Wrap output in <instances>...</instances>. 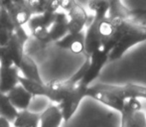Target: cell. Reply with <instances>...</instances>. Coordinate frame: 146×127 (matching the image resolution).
<instances>
[{
    "label": "cell",
    "mask_w": 146,
    "mask_h": 127,
    "mask_svg": "<svg viewBox=\"0 0 146 127\" xmlns=\"http://www.w3.org/2000/svg\"><path fill=\"white\" fill-rule=\"evenodd\" d=\"M120 113L121 127H146V115L137 98L125 97Z\"/></svg>",
    "instance_id": "obj_1"
},
{
    "label": "cell",
    "mask_w": 146,
    "mask_h": 127,
    "mask_svg": "<svg viewBox=\"0 0 146 127\" xmlns=\"http://www.w3.org/2000/svg\"><path fill=\"white\" fill-rule=\"evenodd\" d=\"M144 41H146V26L134 23L131 29L122 37V39L113 48V50L110 53L108 60L114 61L121 58L122 55L128 49H130L131 47L138 44V43L144 42Z\"/></svg>",
    "instance_id": "obj_2"
},
{
    "label": "cell",
    "mask_w": 146,
    "mask_h": 127,
    "mask_svg": "<svg viewBox=\"0 0 146 127\" xmlns=\"http://www.w3.org/2000/svg\"><path fill=\"white\" fill-rule=\"evenodd\" d=\"M2 8L7 11L14 26H23L32 17L29 0H2Z\"/></svg>",
    "instance_id": "obj_3"
},
{
    "label": "cell",
    "mask_w": 146,
    "mask_h": 127,
    "mask_svg": "<svg viewBox=\"0 0 146 127\" xmlns=\"http://www.w3.org/2000/svg\"><path fill=\"white\" fill-rule=\"evenodd\" d=\"M87 96H90L119 112H121L123 103H124V98L110 91L108 85H104V83H98L94 87H88Z\"/></svg>",
    "instance_id": "obj_4"
},
{
    "label": "cell",
    "mask_w": 146,
    "mask_h": 127,
    "mask_svg": "<svg viewBox=\"0 0 146 127\" xmlns=\"http://www.w3.org/2000/svg\"><path fill=\"white\" fill-rule=\"evenodd\" d=\"M88 89V87L87 85L78 83L74 89V91L61 103L58 104V107L60 108L62 115H63V120H65L66 122L69 121L72 118V116L76 113L81 101L87 96Z\"/></svg>",
    "instance_id": "obj_5"
},
{
    "label": "cell",
    "mask_w": 146,
    "mask_h": 127,
    "mask_svg": "<svg viewBox=\"0 0 146 127\" xmlns=\"http://www.w3.org/2000/svg\"><path fill=\"white\" fill-rule=\"evenodd\" d=\"M74 83L69 79L66 81H59V79H52L49 83H44V95L48 97L51 101L61 103L76 87Z\"/></svg>",
    "instance_id": "obj_6"
},
{
    "label": "cell",
    "mask_w": 146,
    "mask_h": 127,
    "mask_svg": "<svg viewBox=\"0 0 146 127\" xmlns=\"http://www.w3.org/2000/svg\"><path fill=\"white\" fill-rule=\"evenodd\" d=\"M68 33L71 35H76L83 32L84 28L88 25V15L86 12L85 8L79 3L75 2L73 7L68 11Z\"/></svg>",
    "instance_id": "obj_7"
},
{
    "label": "cell",
    "mask_w": 146,
    "mask_h": 127,
    "mask_svg": "<svg viewBox=\"0 0 146 127\" xmlns=\"http://www.w3.org/2000/svg\"><path fill=\"white\" fill-rule=\"evenodd\" d=\"M88 60H90L88 69L87 73H86L85 77H83V79L80 83L84 85H87V87H88L98 77L102 69L108 61V54L104 52L102 49H100L96 52H94L88 58Z\"/></svg>",
    "instance_id": "obj_8"
},
{
    "label": "cell",
    "mask_w": 146,
    "mask_h": 127,
    "mask_svg": "<svg viewBox=\"0 0 146 127\" xmlns=\"http://www.w3.org/2000/svg\"><path fill=\"white\" fill-rule=\"evenodd\" d=\"M102 20L98 18L92 17V22L88 27V30L85 34V50L84 54L86 58H90L94 52L102 49V39L98 32V26Z\"/></svg>",
    "instance_id": "obj_9"
},
{
    "label": "cell",
    "mask_w": 146,
    "mask_h": 127,
    "mask_svg": "<svg viewBox=\"0 0 146 127\" xmlns=\"http://www.w3.org/2000/svg\"><path fill=\"white\" fill-rule=\"evenodd\" d=\"M18 77L19 69L15 65L11 67H0V93L7 95L16 85H19Z\"/></svg>",
    "instance_id": "obj_10"
},
{
    "label": "cell",
    "mask_w": 146,
    "mask_h": 127,
    "mask_svg": "<svg viewBox=\"0 0 146 127\" xmlns=\"http://www.w3.org/2000/svg\"><path fill=\"white\" fill-rule=\"evenodd\" d=\"M110 91L121 97H134V98H145L146 99V87L135 83H126L124 85H108Z\"/></svg>",
    "instance_id": "obj_11"
},
{
    "label": "cell",
    "mask_w": 146,
    "mask_h": 127,
    "mask_svg": "<svg viewBox=\"0 0 146 127\" xmlns=\"http://www.w3.org/2000/svg\"><path fill=\"white\" fill-rule=\"evenodd\" d=\"M68 22H69L68 15L65 12L57 11L55 13V21L53 25L49 28L51 41L58 42L69 34L68 33Z\"/></svg>",
    "instance_id": "obj_12"
},
{
    "label": "cell",
    "mask_w": 146,
    "mask_h": 127,
    "mask_svg": "<svg viewBox=\"0 0 146 127\" xmlns=\"http://www.w3.org/2000/svg\"><path fill=\"white\" fill-rule=\"evenodd\" d=\"M57 46L62 49H67L74 54H81L85 50V33L81 32L79 34H68L62 40L56 42Z\"/></svg>",
    "instance_id": "obj_13"
},
{
    "label": "cell",
    "mask_w": 146,
    "mask_h": 127,
    "mask_svg": "<svg viewBox=\"0 0 146 127\" xmlns=\"http://www.w3.org/2000/svg\"><path fill=\"white\" fill-rule=\"evenodd\" d=\"M7 96L12 105L20 111L28 109L33 98V96L29 95L20 85H16L12 91H10L7 93Z\"/></svg>",
    "instance_id": "obj_14"
},
{
    "label": "cell",
    "mask_w": 146,
    "mask_h": 127,
    "mask_svg": "<svg viewBox=\"0 0 146 127\" xmlns=\"http://www.w3.org/2000/svg\"><path fill=\"white\" fill-rule=\"evenodd\" d=\"M18 69L22 71V75L23 77L30 81H34L36 83H39L41 85H44L42 79L40 77V73H39V69L37 67L35 61L32 58H30L27 55H24L23 58L21 60Z\"/></svg>",
    "instance_id": "obj_15"
},
{
    "label": "cell",
    "mask_w": 146,
    "mask_h": 127,
    "mask_svg": "<svg viewBox=\"0 0 146 127\" xmlns=\"http://www.w3.org/2000/svg\"><path fill=\"white\" fill-rule=\"evenodd\" d=\"M63 115L58 105H50L40 114L41 127H60Z\"/></svg>",
    "instance_id": "obj_16"
},
{
    "label": "cell",
    "mask_w": 146,
    "mask_h": 127,
    "mask_svg": "<svg viewBox=\"0 0 146 127\" xmlns=\"http://www.w3.org/2000/svg\"><path fill=\"white\" fill-rule=\"evenodd\" d=\"M14 32V24L5 9L0 10V47H5Z\"/></svg>",
    "instance_id": "obj_17"
},
{
    "label": "cell",
    "mask_w": 146,
    "mask_h": 127,
    "mask_svg": "<svg viewBox=\"0 0 146 127\" xmlns=\"http://www.w3.org/2000/svg\"><path fill=\"white\" fill-rule=\"evenodd\" d=\"M9 56L11 57L13 64L16 67H19L21 60L24 56V44L15 34H13L10 38L9 42L5 46Z\"/></svg>",
    "instance_id": "obj_18"
},
{
    "label": "cell",
    "mask_w": 146,
    "mask_h": 127,
    "mask_svg": "<svg viewBox=\"0 0 146 127\" xmlns=\"http://www.w3.org/2000/svg\"><path fill=\"white\" fill-rule=\"evenodd\" d=\"M32 15H42L47 12L56 13L60 8L59 0H29Z\"/></svg>",
    "instance_id": "obj_19"
},
{
    "label": "cell",
    "mask_w": 146,
    "mask_h": 127,
    "mask_svg": "<svg viewBox=\"0 0 146 127\" xmlns=\"http://www.w3.org/2000/svg\"><path fill=\"white\" fill-rule=\"evenodd\" d=\"M40 122V113L29 110L18 111V114L13 121V127H38Z\"/></svg>",
    "instance_id": "obj_20"
},
{
    "label": "cell",
    "mask_w": 146,
    "mask_h": 127,
    "mask_svg": "<svg viewBox=\"0 0 146 127\" xmlns=\"http://www.w3.org/2000/svg\"><path fill=\"white\" fill-rule=\"evenodd\" d=\"M17 114L18 110L11 104L7 95L0 93V115L9 122H13Z\"/></svg>",
    "instance_id": "obj_21"
},
{
    "label": "cell",
    "mask_w": 146,
    "mask_h": 127,
    "mask_svg": "<svg viewBox=\"0 0 146 127\" xmlns=\"http://www.w3.org/2000/svg\"><path fill=\"white\" fill-rule=\"evenodd\" d=\"M55 21V13H51V12H47L42 15H37V16H32L31 19L28 22L30 30L33 29L34 27L37 26H42L49 30V28L53 25Z\"/></svg>",
    "instance_id": "obj_22"
},
{
    "label": "cell",
    "mask_w": 146,
    "mask_h": 127,
    "mask_svg": "<svg viewBox=\"0 0 146 127\" xmlns=\"http://www.w3.org/2000/svg\"><path fill=\"white\" fill-rule=\"evenodd\" d=\"M88 8L94 12V17L104 20L110 10V1L108 0H92L88 1Z\"/></svg>",
    "instance_id": "obj_23"
},
{
    "label": "cell",
    "mask_w": 146,
    "mask_h": 127,
    "mask_svg": "<svg viewBox=\"0 0 146 127\" xmlns=\"http://www.w3.org/2000/svg\"><path fill=\"white\" fill-rule=\"evenodd\" d=\"M18 83L19 85L32 96L36 95H44V85H41L34 81H30L25 77L19 75L18 77Z\"/></svg>",
    "instance_id": "obj_24"
},
{
    "label": "cell",
    "mask_w": 146,
    "mask_h": 127,
    "mask_svg": "<svg viewBox=\"0 0 146 127\" xmlns=\"http://www.w3.org/2000/svg\"><path fill=\"white\" fill-rule=\"evenodd\" d=\"M31 32H32L33 37L38 41H40L41 43L47 44V43L52 42L50 38V34H49V30L47 28L42 27V26H37V27L31 29Z\"/></svg>",
    "instance_id": "obj_25"
},
{
    "label": "cell",
    "mask_w": 146,
    "mask_h": 127,
    "mask_svg": "<svg viewBox=\"0 0 146 127\" xmlns=\"http://www.w3.org/2000/svg\"><path fill=\"white\" fill-rule=\"evenodd\" d=\"M14 64L11 57L9 56L5 47H0V67H11Z\"/></svg>",
    "instance_id": "obj_26"
},
{
    "label": "cell",
    "mask_w": 146,
    "mask_h": 127,
    "mask_svg": "<svg viewBox=\"0 0 146 127\" xmlns=\"http://www.w3.org/2000/svg\"><path fill=\"white\" fill-rule=\"evenodd\" d=\"M13 34H15L16 36H17L18 38L22 41V42H23V44H25V43L28 41V39H29V36H28V34L25 32V30L23 29L22 26H19V25L14 26Z\"/></svg>",
    "instance_id": "obj_27"
},
{
    "label": "cell",
    "mask_w": 146,
    "mask_h": 127,
    "mask_svg": "<svg viewBox=\"0 0 146 127\" xmlns=\"http://www.w3.org/2000/svg\"><path fill=\"white\" fill-rule=\"evenodd\" d=\"M76 1H73V0H59V5L60 8H63L66 11H69L73 5L75 4Z\"/></svg>",
    "instance_id": "obj_28"
},
{
    "label": "cell",
    "mask_w": 146,
    "mask_h": 127,
    "mask_svg": "<svg viewBox=\"0 0 146 127\" xmlns=\"http://www.w3.org/2000/svg\"><path fill=\"white\" fill-rule=\"evenodd\" d=\"M0 127H11L10 122L1 115H0Z\"/></svg>",
    "instance_id": "obj_29"
},
{
    "label": "cell",
    "mask_w": 146,
    "mask_h": 127,
    "mask_svg": "<svg viewBox=\"0 0 146 127\" xmlns=\"http://www.w3.org/2000/svg\"><path fill=\"white\" fill-rule=\"evenodd\" d=\"M2 9V0H0V10Z\"/></svg>",
    "instance_id": "obj_30"
}]
</instances>
